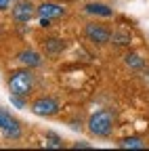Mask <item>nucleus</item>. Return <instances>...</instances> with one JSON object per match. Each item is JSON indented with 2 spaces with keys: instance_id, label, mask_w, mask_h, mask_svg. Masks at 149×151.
Segmentation results:
<instances>
[{
  "instance_id": "nucleus-1",
  "label": "nucleus",
  "mask_w": 149,
  "mask_h": 151,
  "mask_svg": "<svg viewBox=\"0 0 149 151\" xmlns=\"http://www.w3.org/2000/svg\"><path fill=\"white\" fill-rule=\"evenodd\" d=\"M114 126H116V113L111 109H99L88 118V130L99 139L109 137L114 132Z\"/></svg>"
},
{
  "instance_id": "nucleus-2",
  "label": "nucleus",
  "mask_w": 149,
  "mask_h": 151,
  "mask_svg": "<svg viewBox=\"0 0 149 151\" xmlns=\"http://www.w3.org/2000/svg\"><path fill=\"white\" fill-rule=\"evenodd\" d=\"M34 88V73L30 67L25 69H15L9 76V90H11V97H27Z\"/></svg>"
},
{
  "instance_id": "nucleus-3",
  "label": "nucleus",
  "mask_w": 149,
  "mask_h": 151,
  "mask_svg": "<svg viewBox=\"0 0 149 151\" xmlns=\"http://www.w3.org/2000/svg\"><path fill=\"white\" fill-rule=\"evenodd\" d=\"M34 116H40V118H53L59 113V101L53 99V97H40L36 99L32 105H30Z\"/></svg>"
},
{
  "instance_id": "nucleus-4",
  "label": "nucleus",
  "mask_w": 149,
  "mask_h": 151,
  "mask_svg": "<svg viewBox=\"0 0 149 151\" xmlns=\"http://www.w3.org/2000/svg\"><path fill=\"white\" fill-rule=\"evenodd\" d=\"M84 36L88 38L92 44H97V46H103V44L111 42V32H109V27H105L103 23H95V21L86 23Z\"/></svg>"
},
{
  "instance_id": "nucleus-5",
  "label": "nucleus",
  "mask_w": 149,
  "mask_h": 151,
  "mask_svg": "<svg viewBox=\"0 0 149 151\" xmlns=\"http://www.w3.org/2000/svg\"><path fill=\"white\" fill-rule=\"evenodd\" d=\"M36 9L32 0H17V2L13 4V19L17 23H30L34 15H36Z\"/></svg>"
},
{
  "instance_id": "nucleus-6",
  "label": "nucleus",
  "mask_w": 149,
  "mask_h": 151,
  "mask_svg": "<svg viewBox=\"0 0 149 151\" xmlns=\"http://www.w3.org/2000/svg\"><path fill=\"white\" fill-rule=\"evenodd\" d=\"M0 132L6 139H19L21 137V126L11 113H6L4 109H0Z\"/></svg>"
},
{
  "instance_id": "nucleus-7",
  "label": "nucleus",
  "mask_w": 149,
  "mask_h": 151,
  "mask_svg": "<svg viewBox=\"0 0 149 151\" xmlns=\"http://www.w3.org/2000/svg\"><path fill=\"white\" fill-rule=\"evenodd\" d=\"M36 15L40 19H61L65 17V6L57 4V2H42L38 9H36Z\"/></svg>"
},
{
  "instance_id": "nucleus-8",
  "label": "nucleus",
  "mask_w": 149,
  "mask_h": 151,
  "mask_svg": "<svg viewBox=\"0 0 149 151\" xmlns=\"http://www.w3.org/2000/svg\"><path fill=\"white\" fill-rule=\"evenodd\" d=\"M17 61H19L21 65L34 69V67H40L42 65V55L38 50H32V48H25L21 52H17Z\"/></svg>"
},
{
  "instance_id": "nucleus-9",
  "label": "nucleus",
  "mask_w": 149,
  "mask_h": 151,
  "mask_svg": "<svg viewBox=\"0 0 149 151\" xmlns=\"http://www.w3.org/2000/svg\"><path fill=\"white\" fill-rule=\"evenodd\" d=\"M42 48L46 55L55 57L65 50V40H61V38H46V40H42Z\"/></svg>"
},
{
  "instance_id": "nucleus-10",
  "label": "nucleus",
  "mask_w": 149,
  "mask_h": 151,
  "mask_svg": "<svg viewBox=\"0 0 149 151\" xmlns=\"http://www.w3.org/2000/svg\"><path fill=\"white\" fill-rule=\"evenodd\" d=\"M84 11L90 13V15H99V17H111L114 15V9L103 4V2H88V4H84Z\"/></svg>"
},
{
  "instance_id": "nucleus-11",
  "label": "nucleus",
  "mask_w": 149,
  "mask_h": 151,
  "mask_svg": "<svg viewBox=\"0 0 149 151\" xmlns=\"http://www.w3.org/2000/svg\"><path fill=\"white\" fill-rule=\"evenodd\" d=\"M124 63H126L130 69H143V67H145L143 57L137 55V52H128V55H124Z\"/></svg>"
},
{
  "instance_id": "nucleus-12",
  "label": "nucleus",
  "mask_w": 149,
  "mask_h": 151,
  "mask_svg": "<svg viewBox=\"0 0 149 151\" xmlns=\"http://www.w3.org/2000/svg\"><path fill=\"white\" fill-rule=\"evenodd\" d=\"M122 149H145V143L139 139V137H126L118 143Z\"/></svg>"
},
{
  "instance_id": "nucleus-13",
  "label": "nucleus",
  "mask_w": 149,
  "mask_h": 151,
  "mask_svg": "<svg viewBox=\"0 0 149 151\" xmlns=\"http://www.w3.org/2000/svg\"><path fill=\"white\" fill-rule=\"evenodd\" d=\"M111 44L114 46H128L130 44V34L128 32H114L111 34Z\"/></svg>"
},
{
  "instance_id": "nucleus-14",
  "label": "nucleus",
  "mask_w": 149,
  "mask_h": 151,
  "mask_svg": "<svg viewBox=\"0 0 149 151\" xmlns=\"http://www.w3.org/2000/svg\"><path fill=\"white\" fill-rule=\"evenodd\" d=\"M46 147H55V149H61L63 147V141L59 137H55L53 132H48L46 134Z\"/></svg>"
},
{
  "instance_id": "nucleus-15",
  "label": "nucleus",
  "mask_w": 149,
  "mask_h": 151,
  "mask_svg": "<svg viewBox=\"0 0 149 151\" xmlns=\"http://www.w3.org/2000/svg\"><path fill=\"white\" fill-rule=\"evenodd\" d=\"M11 6V0H0V11H6Z\"/></svg>"
},
{
  "instance_id": "nucleus-16",
  "label": "nucleus",
  "mask_w": 149,
  "mask_h": 151,
  "mask_svg": "<svg viewBox=\"0 0 149 151\" xmlns=\"http://www.w3.org/2000/svg\"><path fill=\"white\" fill-rule=\"evenodd\" d=\"M50 21H53V19H44V17H42V19H40V25H42V27H48Z\"/></svg>"
}]
</instances>
